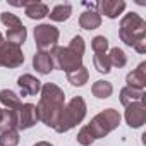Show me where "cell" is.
I'll return each instance as SVG.
<instances>
[{"instance_id": "obj_1", "label": "cell", "mask_w": 146, "mask_h": 146, "mask_svg": "<svg viewBox=\"0 0 146 146\" xmlns=\"http://www.w3.org/2000/svg\"><path fill=\"white\" fill-rule=\"evenodd\" d=\"M65 107V95L64 91L52 83L41 86V98L36 105L38 120H41L48 127H55L60 112Z\"/></svg>"}, {"instance_id": "obj_2", "label": "cell", "mask_w": 146, "mask_h": 146, "mask_svg": "<svg viewBox=\"0 0 146 146\" xmlns=\"http://www.w3.org/2000/svg\"><path fill=\"white\" fill-rule=\"evenodd\" d=\"M119 124H120V113L113 108H107L100 112L98 115H95V119L79 131L78 141L83 146H90L95 139L103 137L108 132H112Z\"/></svg>"}, {"instance_id": "obj_3", "label": "cell", "mask_w": 146, "mask_h": 146, "mask_svg": "<svg viewBox=\"0 0 146 146\" xmlns=\"http://www.w3.org/2000/svg\"><path fill=\"white\" fill-rule=\"evenodd\" d=\"M119 35L125 45L134 46L139 53L146 52V23L137 14L131 12L122 17Z\"/></svg>"}, {"instance_id": "obj_4", "label": "cell", "mask_w": 146, "mask_h": 146, "mask_svg": "<svg viewBox=\"0 0 146 146\" xmlns=\"http://www.w3.org/2000/svg\"><path fill=\"white\" fill-rule=\"evenodd\" d=\"M52 55L55 57L58 67L62 70L74 72L79 67H83V55H84V41L81 36H74L70 40L69 46H55L52 50Z\"/></svg>"}, {"instance_id": "obj_5", "label": "cell", "mask_w": 146, "mask_h": 146, "mask_svg": "<svg viewBox=\"0 0 146 146\" xmlns=\"http://www.w3.org/2000/svg\"><path fill=\"white\" fill-rule=\"evenodd\" d=\"M84 115H86V103L81 96H76L64 107L53 129L57 132H67L72 127H76L78 124H81Z\"/></svg>"}, {"instance_id": "obj_6", "label": "cell", "mask_w": 146, "mask_h": 146, "mask_svg": "<svg viewBox=\"0 0 146 146\" xmlns=\"http://www.w3.org/2000/svg\"><path fill=\"white\" fill-rule=\"evenodd\" d=\"M58 29L52 24H40L35 28V43L40 52L53 50L58 41Z\"/></svg>"}, {"instance_id": "obj_7", "label": "cell", "mask_w": 146, "mask_h": 146, "mask_svg": "<svg viewBox=\"0 0 146 146\" xmlns=\"http://www.w3.org/2000/svg\"><path fill=\"white\" fill-rule=\"evenodd\" d=\"M24 62V55L17 45L4 41L0 45V67H19Z\"/></svg>"}, {"instance_id": "obj_8", "label": "cell", "mask_w": 146, "mask_h": 146, "mask_svg": "<svg viewBox=\"0 0 146 146\" xmlns=\"http://www.w3.org/2000/svg\"><path fill=\"white\" fill-rule=\"evenodd\" d=\"M17 129L19 131H24V129H29L33 127L36 122H38V113H36V105L33 103H24L21 105L17 110Z\"/></svg>"}, {"instance_id": "obj_9", "label": "cell", "mask_w": 146, "mask_h": 146, "mask_svg": "<svg viewBox=\"0 0 146 146\" xmlns=\"http://www.w3.org/2000/svg\"><path fill=\"white\" fill-rule=\"evenodd\" d=\"M125 120L131 127H141L146 120V107L143 102H134L127 105L125 110Z\"/></svg>"}, {"instance_id": "obj_10", "label": "cell", "mask_w": 146, "mask_h": 146, "mask_svg": "<svg viewBox=\"0 0 146 146\" xmlns=\"http://www.w3.org/2000/svg\"><path fill=\"white\" fill-rule=\"evenodd\" d=\"M17 86H19L23 96H35L41 91V81L31 74H23L17 79Z\"/></svg>"}, {"instance_id": "obj_11", "label": "cell", "mask_w": 146, "mask_h": 146, "mask_svg": "<svg viewBox=\"0 0 146 146\" xmlns=\"http://www.w3.org/2000/svg\"><path fill=\"white\" fill-rule=\"evenodd\" d=\"M96 7L100 9L98 14H105L107 17L115 19V17H119L124 12L125 2H124V0H102V2L96 4Z\"/></svg>"}, {"instance_id": "obj_12", "label": "cell", "mask_w": 146, "mask_h": 146, "mask_svg": "<svg viewBox=\"0 0 146 146\" xmlns=\"http://www.w3.org/2000/svg\"><path fill=\"white\" fill-rule=\"evenodd\" d=\"M33 65L40 74H48L53 70V58L50 52H36L33 57Z\"/></svg>"}, {"instance_id": "obj_13", "label": "cell", "mask_w": 146, "mask_h": 146, "mask_svg": "<svg viewBox=\"0 0 146 146\" xmlns=\"http://www.w3.org/2000/svg\"><path fill=\"white\" fill-rule=\"evenodd\" d=\"M127 86L134 90H143L146 86V62L139 64V67L127 74Z\"/></svg>"}, {"instance_id": "obj_14", "label": "cell", "mask_w": 146, "mask_h": 146, "mask_svg": "<svg viewBox=\"0 0 146 146\" xmlns=\"http://www.w3.org/2000/svg\"><path fill=\"white\" fill-rule=\"evenodd\" d=\"M16 5L24 7L26 16L29 19H43L45 16H48V7L43 2H23V4H16Z\"/></svg>"}, {"instance_id": "obj_15", "label": "cell", "mask_w": 146, "mask_h": 146, "mask_svg": "<svg viewBox=\"0 0 146 146\" xmlns=\"http://www.w3.org/2000/svg\"><path fill=\"white\" fill-rule=\"evenodd\" d=\"M100 24H102V16L95 9L84 11L79 17V26L83 29H96V28H100Z\"/></svg>"}, {"instance_id": "obj_16", "label": "cell", "mask_w": 146, "mask_h": 146, "mask_svg": "<svg viewBox=\"0 0 146 146\" xmlns=\"http://www.w3.org/2000/svg\"><path fill=\"white\" fill-rule=\"evenodd\" d=\"M17 129V113L16 110H2V117H0V132L7 131H16Z\"/></svg>"}, {"instance_id": "obj_17", "label": "cell", "mask_w": 146, "mask_h": 146, "mask_svg": "<svg viewBox=\"0 0 146 146\" xmlns=\"http://www.w3.org/2000/svg\"><path fill=\"white\" fill-rule=\"evenodd\" d=\"M143 100H144V90H134V88L125 86L120 91V102L125 107L134 103V102H143Z\"/></svg>"}, {"instance_id": "obj_18", "label": "cell", "mask_w": 146, "mask_h": 146, "mask_svg": "<svg viewBox=\"0 0 146 146\" xmlns=\"http://www.w3.org/2000/svg\"><path fill=\"white\" fill-rule=\"evenodd\" d=\"M70 14H72V7H70L69 4H58V5H55V7L48 12L50 19L55 21V23H64V21H67V19L70 17Z\"/></svg>"}, {"instance_id": "obj_19", "label": "cell", "mask_w": 146, "mask_h": 146, "mask_svg": "<svg viewBox=\"0 0 146 146\" xmlns=\"http://www.w3.org/2000/svg\"><path fill=\"white\" fill-rule=\"evenodd\" d=\"M0 102H2V105L5 108H9V110H17L23 105L21 98L14 91H11V90H2V91H0Z\"/></svg>"}, {"instance_id": "obj_20", "label": "cell", "mask_w": 146, "mask_h": 146, "mask_svg": "<svg viewBox=\"0 0 146 146\" xmlns=\"http://www.w3.org/2000/svg\"><path fill=\"white\" fill-rule=\"evenodd\" d=\"M26 36H28V31H26L24 24H21V26H17V28L7 29V41L12 43V45L21 46V45L26 41Z\"/></svg>"}, {"instance_id": "obj_21", "label": "cell", "mask_w": 146, "mask_h": 146, "mask_svg": "<svg viewBox=\"0 0 146 146\" xmlns=\"http://www.w3.org/2000/svg\"><path fill=\"white\" fill-rule=\"evenodd\" d=\"M88 78H90V72L86 67H79L78 70L74 72H69L67 74V81L72 84V86H83L88 83Z\"/></svg>"}, {"instance_id": "obj_22", "label": "cell", "mask_w": 146, "mask_h": 146, "mask_svg": "<svg viewBox=\"0 0 146 146\" xmlns=\"http://www.w3.org/2000/svg\"><path fill=\"white\" fill-rule=\"evenodd\" d=\"M91 91H93V95H95L96 98H108V96L112 95V91H113V86H112L108 81H96V83L93 84Z\"/></svg>"}, {"instance_id": "obj_23", "label": "cell", "mask_w": 146, "mask_h": 146, "mask_svg": "<svg viewBox=\"0 0 146 146\" xmlns=\"http://www.w3.org/2000/svg\"><path fill=\"white\" fill-rule=\"evenodd\" d=\"M95 67H96L98 72H102V74H108L110 67H112L108 55L107 53H96L95 55Z\"/></svg>"}, {"instance_id": "obj_24", "label": "cell", "mask_w": 146, "mask_h": 146, "mask_svg": "<svg viewBox=\"0 0 146 146\" xmlns=\"http://www.w3.org/2000/svg\"><path fill=\"white\" fill-rule=\"evenodd\" d=\"M108 58H110V64H112L113 67H119V69L127 64V57H125V53H124L120 48H112Z\"/></svg>"}, {"instance_id": "obj_25", "label": "cell", "mask_w": 146, "mask_h": 146, "mask_svg": "<svg viewBox=\"0 0 146 146\" xmlns=\"http://www.w3.org/2000/svg\"><path fill=\"white\" fill-rule=\"evenodd\" d=\"M17 144H19V132L17 131L0 132V146H17Z\"/></svg>"}, {"instance_id": "obj_26", "label": "cell", "mask_w": 146, "mask_h": 146, "mask_svg": "<svg viewBox=\"0 0 146 146\" xmlns=\"http://www.w3.org/2000/svg\"><path fill=\"white\" fill-rule=\"evenodd\" d=\"M0 21H2V23L7 26V29H11V28H17V26L23 24L21 19H19L16 14H11V12H2V14H0Z\"/></svg>"}, {"instance_id": "obj_27", "label": "cell", "mask_w": 146, "mask_h": 146, "mask_svg": "<svg viewBox=\"0 0 146 146\" xmlns=\"http://www.w3.org/2000/svg\"><path fill=\"white\" fill-rule=\"evenodd\" d=\"M95 53H107V48H108V40L105 36H95L93 38V43H91Z\"/></svg>"}, {"instance_id": "obj_28", "label": "cell", "mask_w": 146, "mask_h": 146, "mask_svg": "<svg viewBox=\"0 0 146 146\" xmlns=\"http://www.w3.org/2000/svg\"><path fill=\"white\" fill-rule=\"evenodd\" d=\"M35 146H53V144H50V143H46V141H40V143H36Z\"/></svg>"}, {"instance_id": "obj_29", "label": "cell", "mask_w": 146, "mask_h": 146, "mask_svg": "<svg viewBox=\"0 0 146 146\" xmlns=\"http://www.w3.org/2000/svg\"><path fill=\"white\" fill-rule=\"evenodd\" d=\"M4 43V36H2V33H0V45Z\"/></svg>"}, {"instance_id": "obj_30", "label": "cell", "mask_w": 146, "mask_h": 146, "mask_svg": "<svg viewBox=\"0 0 146 146\" xmlns=\"http://www.w3.org/2000/svg\"><path fill=\"white\" fill-rule=\"evenodd\" d=\"M0 117H2V108H0Z\"/></svg>"}]
</instances>
